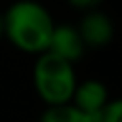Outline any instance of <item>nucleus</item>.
I'll return each instance as SVG.
<instances>
[{
  "mask_svg": "<svg viewBox=\"0 0 122 122\" xmlns=\"http://www.w3.org/2000/svg\"><path fill=\"white\" fill-rule=\"evenodd\" d=\"M53 29L55 23L48 8L32 0L15 2L2 13V36L30 55L48 51Z\"/></svg>",
  "mask_w": 122,
  "mask_h": 122,
  "instance_id": "f257e3e1",
  "label": "nucleus"
},
{
  "mask_svg": "<svg viewBox=\"0 0 122 122\" xmlns=\"http://www.w3.org/2000/svg\"><path fill=\"white\" fill-rule=\"evenodd\" d=\"M32 84L38 97L48 107H57L71 103L78 78L74 65L46 51L36 55L32 67Z\"/></svg>",
  "mask_w": 122,
  "mask_h": 122,
  "instance_id": "f03ea898",
  "label": "nucleus"
},
{
  "mask_svg": "<svg viewBox=\"0 0 122 122\" xmlns=\"http://www.w3.org/2000/svg\"><path fill=\"white\" fill-rule=\"evenodd\" d=\"M74 27L86 48H105L114 36V25L111 17L97 8L82 13L78 25Z\"/></svg>",
  "mask_w": 122,
  "mask_h": 122,
  "instance_id": "7ed1b4c3",
  "label": "nucleus"
},
{
  "mask_svg": "<svg viewBox=\"0 0 122 122\" xmlns=\"http://www.w3.org/2000/svg\"><path fill=\"white\" fill-rule=\"evenodd\" d=\"M109 101H111L109 88L101 80L88 78V80H82V82L76 84L71 105H74L78 111H82L90 118H95Z\"/></svg>",
  "mask_w": 122,
  "mask_h": 122,
  "instance_id": "20e7f679",
  "label": "nucleus"
},
{
  "mask_svg": "<svg viewBox=\"0 0 122 122\" xmlns=\"http://www.w3.org/2000/svg\"><path fill=\"white\" fill-rule=\"evenodd\" d=\"M48 51L69 61L71 65H74L78 59H82L86 46H84V42H82V38L76 30V27L63 23V25H55Z\"/></svg>",
  "mask_w": 122,
  "mask_h": 122,
  "instance_id": "39448f33",
  "label": "nucleus"
},
{
  "mask_svg": "<svg viewBox=\"0 0 122 122\" xmlns=\"http://www.w3.org/2000/svg\"><path fill=\"white\" fill-rule=\"evenodd\" d=\"M38 122H93V118L78 111L74 105L67 103L57 107H46Z\"/></svg>",
  "mask_w": 122,
  "mask_h": 122,
  "instance_id": "423d86ee",
  "label": "nucleus"
},
{
  "mask_svg": "<svg viewBox=\"0 0 122 122\" xmlns=\"http://www.w3.org/2000/svg\"><path fill=\"white\" fill-rule=\"evenodd\" d=\"M93 122H122V103L120 99H111L101 112L93 118Z\"/></svg>",
  "mask_w": 122,
  "mask_h": 122,
  "instance_id": "0eeeda50",
  "label": "nucleus"
},
{
  "mask_svg": "<svg viewBox=\"0 0 122 122\" xmlns=\"http://www.w3.org/2000/svg\"><path fill=\"white\" fill-rule=\"evenodd\" d=\"M0 38H2V13H0Z\"/></svg>",
  "mask_w": 122,
  "mask_h": 122,
  "instance_id": "6e6552de",
  "label": "nucleus"
}]
</instances>
